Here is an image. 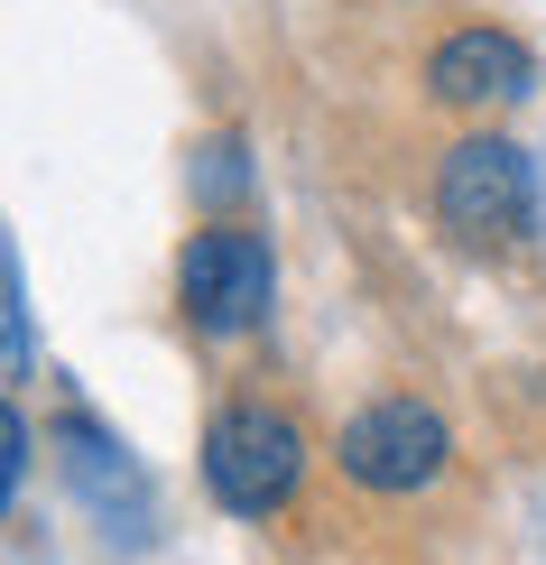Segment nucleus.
I'll return each mask as SVG.
<instances>
[{
    "instance_id": "nucleus-3",
    "label": "nucleus",
    "mask_w": 546,
    "mask_h": 565,
    "mask_svg": "<svg viewBox=\"0 0 546 565\" xmlns=\"http://www.w3.org/2000/svg\"><path fill=\"white\" fill-rule=\"evenodd\" d=\"M436 214L472 242H510L537 223V158L518 139H454L436 168Z\"/></svg>"
},
{
    "instance_id": "nucleus-2",
    "label": "nucleus",
    "mask_w": 546,
    "mask_h": 565,
    "mask_svg": "<svg viewBox=\"0 0 546 565\" xmlns=\"http://www.w3.org/2000/svg\"><path fill=\"white\" fill-rule=\"evenodd\" d=\"M278 297V260L250 223H213L176 250V306L195 334H250Z\"/></svg>"
},
{
    "instance_id": "nucleus-5",
    "label": "nucleus",
    "mask_w": 546,
    "mask_h": 565,
    "mask_svg": "<svg viewBox=\"0 0 546 565\" xmlns=\"http://www.w3.org/2000/svg\"><path fill=\"white\" fill-rule=\"evenodd\" d=\"M426 84H436L445 103H463V111H491V103H518V93L537 84V56L510 29H454L426 56Z\"/></svg>"
},
{
    "instance_id": "nucleus-4",
    "label": "nucleus",
    "mask_w": 546,
    "mask_h": 565,
    "mask_svg": "<svg viewBox=\"0 0 546 565\" xmlns=\"http://www.w3.org/2000/svg\"><path fill=\"white\" fill-rule=\"evenodd\" d=\"M445 455H454L445 445V417L417 408V398H371L343 427V473L362 491H417V482L445 473Z\"/></svg>"
},
{
    "instance_id": "nucleus-1",
    "label": "nucleus",
    "mask_w": 546,
    "mask_h": 565,
    "mask_svg": "<svg viewBox=\"0 0 546 565\" xmlns=\"http://www.w3.org/2000/svg\"><path fill=\"white\" fill-rule=\"evenodd\" d=\"M297 473H306V436H297L288 408H269V398H232L204 427V482H213V501L242 510V520H269L297 491Z\"/></svg>"
}]
</instances>
